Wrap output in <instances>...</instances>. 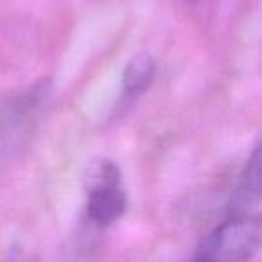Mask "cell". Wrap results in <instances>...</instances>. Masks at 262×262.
Here are the masks:
<instances>
[{
    "mask_svg": "<svg viewBox=\"0 0 262 262\" xmlns=\"http://www.w3.org/2000/svg\"><path fill=\"white\" fill-rule=\"evenodd\" d=\"M157 76V63L149 52H139L127 61L122 74V88L127 97L142 95L153 84Z\"/></svg>",
    "mask_w": 262,
    "mask_h": 262,
    "instance_id": "4",
    "label": "cell"
},
{
    "mask_svg": "<svg viewBox=\"0 0 262 262\" xmlns=\"http://www.w3.org/2000/svg\"><path fill=\"white\" fill-rule=\"evenodd\" d=\"M86 215L95 226H112L124 215L127 198L120 185L119 167L112 160H95L86 171Z\"/></svg>",
    "mask_w": 262,
    "mask_h": 262,
    "instance_id": "2",
    "label": "cell"
},
{
    "mask_svg": "<svg viewBox=\"0 0 262 262\" xmlns=\"http://www.w3.org/2000/svg\"><path fill=\"white\" fill-rule=\"evenodd\" d=\"M260 147H255L248 158L244 171L241 174L239 187L230 203V215H251L258 217L257 210L260 205V183H262V171H260Z\"/></svg>",
    "mask_w": 262,
    "mask_h": 262,
    "instance_id": "3",
    "label": "cell"
},
{
    "mask_svg": "<svg viewBox=\"0 0 262 262\" xmlns=\"http://www.w3.org/2000/svg\"><path fill=\"white\" fill-rule=\"evenodd\" d=\"M262 241L258 217L230 215L200 243L192 262H248Z\"/></svg>",
    "mask_w": 262,
    "mask_h": 262,
    "instance_id": "1",
    "label": "cell"
}]
</instances>
